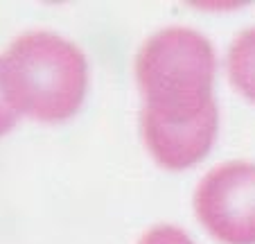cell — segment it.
<instances>
[{"label":"cell","instance_id":"obj_1","mask_svg":"<svg viewBox=\"0 0 255 244\" xmlns=\"http://www.w3.org/2000/svg\"><path fill=\"white\" fill-rule=\"evenodd\" d=\"M215 66V50L197 29L165 27L149 36L135 57L140 122L160 127L219 122L212 93Z\"/></svg>","mask_w":255,"mask_h":244},{"label":"cell","instance_id":"obj_2","mask_svg":"<svg viewBox=\"0 0 255 244\" xmlns=\"http://www.w3.org/2000/svg\"><path fill=\"white\" fill-rule=\"evenodd\" d=\"M0 91L18 118L66 122L86 100L88 61L61 34H20L0 54Z\"/></svg>","mask_w":255,"mask_h":244},{"label":"cell","instance_id":"obj_3","mask_svg":"<svg viewBox=\"0 0 255 244\" xmlns=\"http://www.w3.org/2000/svg\"><path fill=\"white\" fill-rule=\"evenodd\" d=\"M194 215L219 244H255V163L212 168L194 190Z\"/></svg>","mask_w":255,"mask_h":244},{"label":"cell","instance_id":"obj_4","mask_svg":"<svg viewBox=\"0 0 255 244\" xmlns=\"http://www.w3.org/2000/svg\"><path fill=\"white\" fill-rule=\"evenodd\" d=\"M226 70L233 88L255 104V27L237 34L228 50Z\"/></svg>","mask_w":255,"mask_h":244},{"label":"cell","instance_id":"obj_5","mask_svg":"<svg viewBox=\"0 0 255 244\" xmlns=\"http://www.w3.org/2000/svg\"><path fill=\"white\" fill-rule=\"evenodd\" d=\"M138 244H194V240L174 224H156L140 235Z\"/></svg>","mask_w":255,"mask_h":244},{"label":"cell","instance_id":"obj_6","mask_svg":"<svg viewBox=\"0 0 255 244\" xmlns=\"http://www.w3.org/2000/svg\"><path fill=\"white\" fill-rule=\"evenodd\" d=\"M16 122H18V115L14 113V109H11L9 104H7L5 95L0 91V136L9 134V131L16 127Z\"/></svg>","mask_w":255,"mask_h":244}]
</instances>
